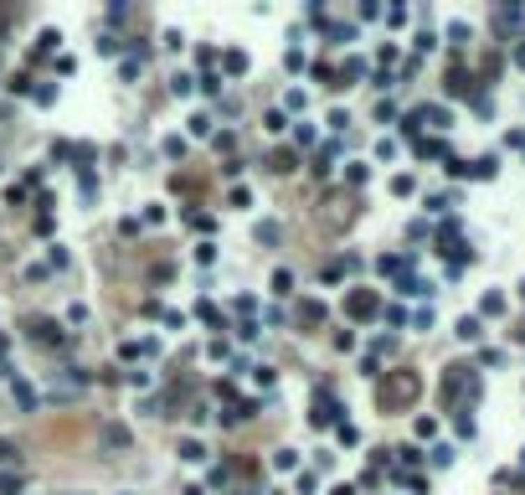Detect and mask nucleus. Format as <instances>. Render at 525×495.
<instances>
[{
	"label": "nucleus",
	"mask_w": 525,
	"mask_h": 495,
	"mask_svg": "<svg viewBox=\"0 0 525 495\" xmlns=\"http://www.w3.org/2000/svg\"><path fill=\"white\" fill-rule=\"evenodd\" d=\"M268 165H273L279 176H288V171H294L299 160H294V150H273V160H268Z\"/></svg>",
	"instance_id": "8"
},
{
	"label": "nucleus",
	"mask_w": 525,
	"mask_h": 495,
	"mask_svg": "<svg viewBox=\"0 0 525 495\" xmlns=\"http://www.w3.org/2000/svg\"><path fill=\"white\" fill-rule=\"evenodd\" d=\"M26 330H31V341H36V346H47V351H62V346H68V330H62L57 320H47V315H36L31 325H26Z\"/></svg>",
	"instance_id": "3"
},
{
	"label": "nucleus",
	"mask_w": 525,
	"mask_h": 495,
	"mask_svg": "<svg viewBox=\"0 0 525 495\" xmlns=\"http://www.w3.org/2000/svg\"><path fill=\"white\" fill-rule=\"evenodd\" d=\"M345 310H350V320H371L376 310H382V299H376L371 289H350V299H345Z\"/></svg>",
	"instance_id": "5"
},
{
	"label": "nucleus",
	"mask_w": 525,
	"mask_h": 495,
	"mask_svg": "<svg viewBox=\"0 0 525 495\" xmlns=\"http://www.w3.org/2000/svg\"><path fill=\"white\" fill-rule=\"evenodd\" d=\"M273 470H283V475L299 470V454H294V449H279V454H273Z\"/></svg>",
	"instance_id": "10"
},
{
	"label": "nucleus",
	"mask_w": 525,
	"mask_h": 495,
	"mask_svg": "<svg viewBox=\"0 0 525 495\" xmlns=\"http://www.w3.org/2000/svg\"><path fill=\"white\" fill-rule=\"evenodd\" d=\"M479 397V382L469 367H448L443 372V402H474Z\"/></svg>",
	"instance_id": "2"
},
{
	"label": "nucleus",
	"mask_w": 525,
	"mask_h": 495,
	"mask_svg": "<svg viewBox=\"0 0 525 495\" xmlns=\"http://www.w3.org/2000/svg\"><path fill=\"white\" fill-rule=\"evenodd\" d=\"M6 258H10V253H6V243H0V268H6Z\"/></svg>",
	"instance_id": "22"
},
{
	"label": "nucleus",
	"mask_w": 525,
	"mask_h": 495,
	"mask_svg": "<svg viewBox=\"0 0 525 495\" xmlns=\"http://www.w3.org/2000/svg\"><path fill=\"white\" fill-rule=\"evenodd\" d=\"M494 171H500V160H494V155H484V160H474V165H469V176H479V181H489Z\"/></svg>",
	"instance_id": "7"
},
{
	"label": "nucleus",
	"mask_w": 525,
	"mask_h": 495,
	"mask_svg": "<svg viewBox=\"0 0 525 495\" xmlns=\"http://www.w3.org/2000/svg\"><path fill=\"white\" fill-rule=\"evenodd\" d=\"M16 485H21L16 475H0V495H16Z\"/></svg>",
	"instance_id": "20"
},
{
	"label": "nucleus",
	"mask_w": 525,
	"mask_h": 495,
	"mask_svg": "<svg viewBox=\"0 0 525 495\" xmlns=\"http://www.w3.org/2000/svg\"><path fill=\"white\" fill-rule=\"evenodd\" d=\"M520 299H525V284H520Z\"/></svg>",
	"instance_id": "24"
},
{
	"label": "nucleus",
	"mask_w": 525,
	"mask_h": 495,
	"mask_svg": "<svg viewBox=\"0 0 525 495\" xmlns=\"http://www.w3.org/2000/svg\"><path fill=\"white\" fill-rule=\"evenodd\" d=\"M515 62H520V68H525V47H515Z\"/></svg>",
	"instance_id": "21"
},
{
	"label": "nucleus",
	"mask_w": 525,
	"mask_h": 495,
	"mask_svg": "<svg viewBox=\"0 0 525 495\" xmlns=\"http://www.w3.org/2000/svg\"><path fill=\"white\" fill-rule=\"evenodd\" d=\"M417 393H423V382H417V372H391L386 382H382V393H376V397H382V408L391 413V408H402V402H412Z\"/></svg>",
	"instance_id": "1"
},
{
	"label": "nucleus",
	"mask_w": 525,
	"mask_h": 495,
	"mask_svg": "<svg viewBox=\"0 0 525 495\" xmlns=\"http://www.w3.org/2000/svg\"><path fill=\"white\" fill-rule=\"evenodd\" d=\"M227 73H247V57H242V52H227Z\"/></svg>",
	"instance_id": "19"
},
{
	"label": "nucleus",
	"mask_w": 525,
	"mask_h": 495,
	"mask_svg": "<svg viewBox=\"0 0 525 495\" xmlns=\"http://www.w3.org/2000/svg\"><path fill=\"white\" fill-rule=\"evenodd\" d=\"M16 402H21V408H36V402H42V397H36V393H31V387H26V382H16Z\"/></svg>",
	"instance_id": "15"
},
{
	"label": "nucleus",
	"mask_w": 525,
	"mask_h": 495,
	"mask_svg": "<svg viewBox=\"0 0 525 495\" xmlns=\"http://www.w3.org/2000/svg\"><path fill=\"white\" fill-rule=\"evenodd\" d=\"M0 464H21V444L16 439H0Z\"/></svg>",
	"instance_id": "11"
},
{
	"label": "nucleus",
	"mask_w": 525,
	"mask_h": 495,
	"mask_svg": "<svg viewBox=\"0 0 525 495\" xmlns=\"http://www.w3.org/2000/svg\"><path fill=\"white\" fill-rule=\"evenodd\" d=\"M279 232H283L279 222H258V243H279Z\"/></svg>",
	"instance_id": "14"
},
{
	"label": "nucleus",
	"mask_w": 525,
	"mask_h": 495,
	"mask_svg": "<svg viewBox=\"0 0 525 495\" xmlns=\"http://www.w3.org/2000/svg\"><path fill=\"white\" fill-rule=\"evenodd\" d=\"M180 459H186V464H201V459H206V444H196V439H186V444H180Z\"/></svg>",
	"instance_id": "9"
},
{
	"label": "nucleus",
	"mask_w": 525,
	"mask_h": 495,
	"mask_svg": "<svg viewBox=\"0 0 525 495\" xmlns=\"http://www.w3.org/2000/svg\"><path fill=\"white\" fill-rule=\"evenodd\" d=\"M57 42H62L57 31H42V36H36V57H52V52H57Z\"/></svg>",
	"instance_id": "12"
},
{
	"label": "nucleus",
	"mask_w": 525,
	"mask_h": 495,
	"mask_svg": "<svg viewBox=\"0 0 525 495\" xmlns=\"http://www.w3.org/2000/svg\"><path fill=\"white\" fill-rule=\"evenodd\" d=\"M0 356H6V335H0Z\"/></svg>",
	"instance_id": "23"
},
{
	"label": "nucleus",
	"mask_w": 525,
	"mask_h": 495,
	"mask_svg": "<svg viewBox=\"0 0 525 495\" xmlns=\"http://www.w3.org/2000/svg\"><path fill=\"white\" fill-rule=\"evenodd\" d=\"M505 310V294H484V315H500Z\"/></svg>",
	"instance_id": "18"
},
{
	"label": "nucleus",
	"mask_w": 525,
	"mask_h": 495,
	"mask_svg": "<svg viewBox=\"0 0 525 495\" xmlns=\"http://www.w3.org/2000/svg\"><path fill=\"white\" fill-rule=\"evenodd\" d=\"M520 459H525V454H520Z\"/></svg>",
	"instance_id": "25"
},
{
	"label": "nucleus",
	"mask_w": 525,
	"mask_h": 495,
	"mask_svg": "<svg viewBox=\"0 0 525 495\" xmlns=\"http://www.w3.org/2000/svg\"><path fill=\"white\" fill-rule=\"evenodd\" d=\"M458 335H464V341H479V320L464 315V320H458Z\"/></svg>",
	"instance_id": "13"
},
{
	"label": "nucleus",
	"mask_w": 525,
	"mask_h": 495,
	"mask_svg": "<svg viewBox=\"0 0 525 495\" xmlns=\"http://www.w3.org/2000/svg\"><path fill=\"white\" fill-rule=\"evenodd\" d=\"M299 325H304V330L324 325V299H304V305H299Z\"/></svg>",
	"instance_id": "6"
},
{
	"label": "nucleus",
	"mask_w": 525,
	"mask_h": 495,
	"mask_svg": "<svg viewBox=\"0 0 525 495\" xmlns=\"http://www.w3.org/2000/svg\"><path fill=\"white\" fill-rule=\"evenodd\" d=\"M273 289H279V294H288V289H294V273H288V268H279V273H273Z\"/></svg>",
	"instance_id": "16"
},
{
	"label": "nucleus",
	"mask_w": 525,
	"mask_h": 495,
	"mask_svg": "<svg viewBox=\"0 0 525 495\" xmlns=\"http://www.w3.org/2000/svg\"><path fill=\"white\" fill-rule=\"evenodd\" d=\"M98 444H103V454H124V449H134V434H129L124 423H103L98 428Z\"/></svg>",
	"instance_id": "4"
},
{
	"label": "nucleus",
	"mask_w": 525,
	"mask_h": 495,
	"mask_svg": "<svg viewBox=\"0 0 525 495\" xmlns=\"http://www.w3.org/2000/svg\"><path fill=\"white\" fill-rule=\"evenodd\" d=\"M361 73H366V62H345V68H340V77H345V83H356ZM345 83H340V88H345Z\"/></svg>",
	"instance_id": "17"
}]
</instances>
